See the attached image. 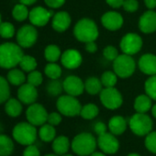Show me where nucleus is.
I'll return each mask as SVG.
<instances>
[{
    "mask_svg": "<svg viewBox=\"0 0 156 156\" xmlns=\"http://www.w3.org/2000/svg\"><path fill=\"white\" fill-rule=\"evenodd\" d=\"M27 80H28V83L34 86V87H38L40 86L41 83H42V74L39 72V71H32L30 72L29 74H28V77H27Z\"/></svg>",
    "mask_w": 156,
    "mask_h": 156,
    "instance_id": "obj_40",
    "label": "nucleus"
},
{
    "mask_svg": "<svg viewBox=\"0 0 156 156\" xmlns=\"http://www.w3.org/2000/svg\"><path fill=\"white\" fill-rule=\"evenodd\" d=\"M106 1L110 7L114 9H118L119 7H122L124 0H106Z\"/></svg>",
    "mask_w": 156,
    "mask_h": 156,
    "instance_id": "obj_47",
    "label": "nucleus"
},
{
    "mask_svg": "<svg viewBox=\"0 0 156 156\" xmlns=\"http://www.w3.org/2000/svg\"><path fill=\"white\" fill-rule=\"evenodd\" d=\"M128 156H140V155L138 154V153H134V152H133V153H129Z\"/></svg>",
    "mask_w": 156,
    "mask_h": 156,
    "instance_id": "obj_53",
    "label": "nucleus"
},
{
    "mask_svg": "<svg viewBox=\"0 0 156 156\" xmlns=\"http://www.w3.org/2000/svg\"><path fill=\"white\" fill-rule=\"evenodd\" d=\"M38 39V31L33 25H24L17 32L18 44L22 48H30Z\"/></svg>",
    "mask_w": 156,
    "mask_h": 156,
    "instance_id": "obj_9",
    "label": "nucleus"
},
{
    "mask_svg": "<svg viewBox=\"0 0 156 156\" xmlns=\"http://www.w3.org/2000/svg\"><path fill=\"white\" fill-rule=\"evenodd\" d=\"M122 7L128 12H135L139 8V2L137 0H124Z\"/></svg>",
    "mask_w": 156,
    "mask_h": 156,
    "instance_id": "obj_42",
    "label": "nucleus"
},
{
    "mask_svg": "<svg viewBox=\"0 0 156 156\" xmlns=\"http://www.w3.org/2000/svg\"><path fill=\"white\" fill-rule=\"evenodd\" d=\"M140 70L148 75L156 74V56L151 53H147L142 55L139 60Z\"/></svg>",
    "mask_w": 156,
    "mask_h": 156,
    "instance_id": "obj_19",
    "label": "nucleus"
},
{
    "mask_svg": "<svg viewBox=\"0 0 156 156\" xmlns=\"http://www.w3.org/2000/svg\"><path fill=\"white\" fill-rule=\"evenodd\" d=\"M83 61L81 53L77 50L69 49L66 50L61 56L62 64L67 69H76L78 68Z\"/></svg>",
    "mask_w": 156,
    "mask_h": 156,
    "instance_id": "obj_15",
    "label": "nucleus"
},
{
    "mask_svg": "<svg viewBox=\"0 0 156 156\" xmlns=\"http://www.w3.org/2000/svg\"><path fill=\"white\" fill-rule=\"evenodd\" d=\"M47 122L52 126H57L62 122V114L58 112H52L48 115Z\"/></svg>",
    "mask_w": 156,
    "mask_h": 156,
    "instance_id": "obj_43",
    "label": "nucleus"
},
{
    "mask_svg": "<svg viewBox=\"0 0 156 156\" xmlns=\"http://www.w3.org/2000/svg\"><path fill=\"white\" fill-rule=\"evenodd\" d=\"M144 3L149 9H153L156 8V0H144Z\"/></svg>",
    "mask_w": 156,
    "mask_h": 156,
    "instance_id": "obj_49",
    "label": "nucleus"
},
{
    "mask_svg": "<svg viewBox=\"0 0 156 156\" xmlns=\"http://www.w3.org/2000/svg\"><path fill=\"white\" fill-rule=\"evenodd\" d=\"M36 126L28 122L18 123L12 131V136L14 140L21 145L28 146L33 144L37 139V129Z\"/></svg>",
    "mask_w": 156,
    "mask_h": 156,
    "instance_id": "obj_4",
    "label": "nucleus"
},
{
    "mask_svg": "<svg viewBox=\"0 0 156 156\" xmlns=\"http://www.w3.org/2000/svg\"><path fill=\"white\" fill-rule=\"evenodd\" d=\"M142 47V40L136 33H128L120 41V49L125 54L133 55L138 53Z\"/></svg>",
    "mask_w": 156,
    "mask_h": 156,
    "instance_id": "obj_11",
    "label": "nucleus"
},
{
    "mask_svg": "<svg viewBox=\"0 0 156 156\" xmlns=\"http://www.w3.org/2000/svg\"><path fill=\"white\" fill-rule=\"evenodd\" d=\"M130 130L137 136H146L152 131V120L146 113H136L129 121Z\"/></svg>",
    "mask_w": 156,
    "mask_h": 156,
    "instance_id": "obj_5",
    "label": "nucleus"
},
{
    "mask_svg": "<svg viewBox=\"0 0 156 156\" xmlns=\"http://www.w3.org/2000/svg\"><path fill=\"white\" fill-rule=\"evenodd\" d=\"M144 88L146 95H148L151 99L156 100V74L151 75L146 80Z\"/></svg>",
    "mask_w": 156,
    "mask_h": 156,
    "instance_id": "obj_34",
    "label": "nucleus"
},
{
    "mask_svg": "<svg viewBox=\"0 0 156 156\" xmlns=\"http://www.w3.org/2000/svg\"><path fill=\"white\" fill-rule=\"evenodd\" d=\"M39 137L41 140L45 142L52 141L56 138V130L54 129V126L49 123H45L41 126V129H39Z\"/></svg>",
    "mask_w": 156,
    "mask_h": 156,
    "instance_id": "obj_27",
    "label": "nucleus"
},
{
    "mask_svg": "<svg viewBox=\"0 0 156 156\" xmlns=\"http://www.w3.org/2000/svg\"><path fill=\"white\" fill-rule=\"evenodd\" d=\"M15 34V28L10 22H2L0 24V36L4 39H10Z\"/></svg>",
    "mask_w": 156,
    "mask_h": 156,
    "instance_id": "obj_38",
    "label": "nucleus"
},
{
    "mask_svg": "<svg viewBox=\"0 0 156 156\" xmlns=\"http://www.w3.org/2000/svg\"><path fill=\"white\" fill-rule=\"evenodd\" d=\"M151 113H152V116L156 119V104L151 108Z\"/></svg>",
    "mask_w": 156,
    "mask_h": 156,
    "instance_id": "obj_52",
    "label": "nucleus"
},
{
    "mask_svg": "<svg viewBox=\"0 0 156 156\" xmlns=\"http://www.w3.org/2000/svg\"><path fill=\"white\" fill-rule=\"evenodd\" d=\"M30 11L28 10V8L26 5L20 3L14 7L12 10V16L17 21H24L29 18Z\"/></svg>",
    "mask_w": 156,
    "mask_h": 156,
    "instance_id": "obj_30",
    "label": "nucleus"
},
{
    "mask_svg": "<svg viewBox=\"0 0 156 156\" xmlns=\"http://www.w3.org/2000/svg\"><path fill=\"white\" fill-rule=\"evenodd\" d=\"M75 38L82 42L95 41L98 37V28L94 20L90 19H82L78 21L73 29Z\"/></svg>",
    "mask_w": 156,
    "mask_h": 156,
    "instance_id": "obj_3",
    "label": "nucleus"
},
{
    "mask_svg": "<svg viewBox=\"0 0 156 156\" xmlns=\"http://www.w3.org/2000/svg\"><path fill=\"white\" fill-rule=\"evenodd\" d=\"M139 28L143 33H152L156 30V12L150 9L142 14L139 20Z\"/></svg>",
    "mask_w": 156,
    "mask_h": 156,
    "instance_id": "obj_18",
    "label": "nucleus"
},
{
    "mask_svg": "<svg viewBox=\"0 0 156 156\" xmlns=\"http://www.w3.org/2000/svg\"><path fill=\"white\" fill-rule=\"evenodd\" d=\"M19 44L6 42L0 44V67L12 69L20 64L23 57V51Z\"/></svg>",
    "mask_w": 156,
    "mask_h": 156,
    "instance_id": "obj_1",
    "label": "nucleus"
},
{
    "mask_svg": "<svg viewBox=\"0 0 156 156\" xmlns=\"http://www.w3.org/2000/svg\"><path fill=\"white\" fill-rule=\"evenodd\" d=\"M62 156H73L72 154H69V153H65V154H63V155H62Z\"/></svg>",
    "mask_w": 156,
    "mask_h": 156,
    "instance_id": "obj_55",
    "label": "nucleus"
},
{
    "mask_svg": "<svg viewBox=\"0 0 156 156\" xmlns=\"http://www.w3.org/2000/svg\"><path fill=\"white\" fill-rule=\"evenodd\" d=\"M63 90L67 93V95L77 97L80 96L85 90V83L78 76L70 75L67 76L62 82Z\"/></svg>",
    "mask_w": 156,
    "mask_h": 156,
    "instance_id": "obj_14",
    "label": "nucleus"
},
{
    "mask_svg": "<svg viewBox=\"0 0 156 156\" xmlns=\"http://www.w3.org/2000/svg\"><path fill=\"white\" fill-rule=\"evenodd\" d=\"M103 55L104 57L108 60V61H114L119 54L118 52V50L111 45L107 46L104 50H103Z\"/></svg>",
    "mask_w": 156,
    "mask_h": 156,
    "instance_id": "obj_41",
    "label": "nucleus"
},
{
    "mask_svg": "<svg viewBox=\"0 0 156 156\" xmlns=\"http://www.w3.org/2000/svg\"><path fill=\"white\" fill-rule=\"evenodd\" d=\"M113 68L119 77L128 78L133 74L136 68V63L131 55L123 53L119 55L113 61Z\"/></svg>",
    "mask_w": 156,
    "mask_h": 156,
    "instance_id": "obj_7",
    "label": "nucleus"
},
{
    "mask_svg": "<svg viewBox=\"0 0 156 156\" xmlns=\"http://www.w3.org/2000/svg\"><path fill=\"white\" fill-rule=\"evenodd\" d=\"M71 17L65 11H60L53 15L51 26L54 30L58 32L65 31L71 25Z\"/></svg>",
    "mask_w": 156,
    "mask_h": 156,
    "instance_id": "obj_20",
    "label": "nucleus"
},
{
    "mask_svg": "<svg viewBox=\"0 0 156 156\" xmlns=\"http://www.w3.org/2000/svg\"><path fill=\"white\" fill-rule=\"evenodd\" d=\"M45 156H59V155H57L56 153H54V154L51 153V154H47V155H45Z\"/></svg>",
    "mask_w": 156,
    "mask_h": 156,
    "instance_id": "obj_54",
    "label": "nucleus"
},
{
    "mask_svg": "<svg viewBox=\"0 0 156 156\" xmlns=\"http://www.w3.org/2000/svg\"><path fill=\"white\" fill-rule=\"evenodd\" d=\"M53 12L42 7H36L30 11L29 20L33 26L43 27L52 18Z\"/></svg>",
    "mask_w": 156,
    "mask_h": 156,
    "instance_id": "obj_13",
    "label": "nucleus"
},
{
    "mask_svg": "<svg viewBox=\"0 0 156 156\" xmlns=\"http://www.w3.org/2000/svg\"><path fill=\"white\" fill-rule=\"evenodd\" d=\"M14 151V142L10 137L0 134V156H9Z\"/></svg>",
    "mask_w": 156,
    "mask_h": 156,
    "instance_id": "obj_25",
    "label": "nucleus"
},
{
    "mask_svg": "<svg viewBox=\"0 0 156 156\" xmlns=\"http://www.w3.org/2000/svg\"><path fill=\"white\" fill-rule=\"evenodd\" d=\"M97 145L98 140L89 132H82L76 135L71 143L72 150L79 156H90L96 151Z\"/></svg>",
    "mask_w": 156,
    "mask_h": 156,
    "instance_id": "obj_2",
    "label": "nucleus"
},
{
    "mask_svg": "<svg viewBox=\"0 0 156 156\" xmlns=\"http://www.w3.org/2000/svg\"><path fill=\"white\" fill-rule=\"evenodd\" d=\"M99 113V109L97 105L89 103L82 107L80 116L85 119H95Z\"/></svg>",
    "mask_w": 156,
    "mask_h": 156,
    "instance_id": "obj_31",
    "label": "nucleus"
},
{
    "mask_svg": "<svg viewBox=\"0 0 156 156\" xmlns=\"http://www.w3.org/2000/svg\"><path fill=\"white\" fill-rule=\"evenodd\" d=\"M86 50H87L88 52L94 53V52L97 51L98 46H97V44L95 43V41H89V42H87V43H86Z\"/></svg>",
    "mask_w": 156,
    "mask_h": 156,
    "instance_id": "obj_48",
    "label": "nucleus"
},
{
    "mask_svg": "<svg viewBox=\"0 0 156 156\" xmlns=\"http://www.w3.org/2000/svg\"><path fill=\"white\" fill-rule=\"evenodd\" d=\"M44 56H45V59L49 62H55L62 56V52H61L60 48L57 45L50 44L45 48Z\"/></svg>",
    "mask_w": 156,
    "mask_h": 156,
    "instance_id": "obj_29",
    "label": "nucleus"
},
{
    "mask_svg": "<svg viewBox=\"0 0 156 156\" xmlns=\"http://www.w3.org/2000/svg\"><path fill=\"white\" fill-rule=\"evenodd\" d=\"M9 81L3 76H0V104L7 102L10 98V89Z\"/></svg>",
    "mask_w": 156,
    "mask_h": 156,
    "instance_id": "obj_33",
    "label": "nucleus"
},
{
    "mask_svg": "<svg viewBox=\"0 0 156 156\" xmlns=\"http://www.w3.org/2000/svg\"><path fill=\"white\" fill-rule=\"evenodd\" d=\"M5 111L6 113L12 118L19 117L22 112V105L20 99L16 98H9L5 105Z\"/></svg>",
    "mask_w": 156,
    "mask_h": 156,
    "instance_id": "obj_24",
    "label": "nucleus"
},
{
    "mask_svg": "<svg viewBox=\"0 0 156 156\" xmlns=\"http://www.w3.org/2000/svg\"><path fill=\"white\" fill-rule=\"evenodd\" d=\"M94 131L99 136L107 132V125L101 121H98L94 126Z\"/></svg>",
    "mask_w": 156,
    "mask_h": 156,
    "instance_id": "obj_46",
    "label": "nucleus"
},
{
    "mask_svg": "<svg viewBox=\"0 0 156 156\" xmlns=\"http://www.w3.org/2000/svg\"><path fill=\"white\" fill-rule=\"evenodd\" d=\"M20 3L26 5V6H30V5H33L34 3H36L37 0H20Z\"/></svg>",
    "mask_w": 156,
    "mask_h": 156,
    "instance_id": "obj_50",
    "label": "nucleus"
},
{
    "mask_svg": "<svg viewBox=\"0 0 156 156\" xmlns=\"http://www.w3.org/2000/svg\"><path fill=\"white\" fill-rule=\"evenodd\" d=\"M2 23V19H1V14H0V24Z\"/></svg>",
    "mask_w": 156,
    "mask_h": 156,
    "instance_id": "obj_56",
    "label": "nucleus"
},
{
    "mask_svg": "<svg viewBox=\"0 0 156 156\" xmlns=\"http://www.w3.org/2000/svg\"><path fill=\"white\" fill-rule=\"evenodd\" d=\"M101 23L107 30L115 31L122 27L123 18L116 11H108L102 16Z\"/></svg>",
    "mask_w": 156,
    "mask_h": 156,
    "instance_id": "obj_17",
    "label": "nucleus"
},
{
    "mask_svg": "<svg viewBox=\"0 0 156 156\" xmlns=\"http://www.w3.org/2000/svg\"><path fill=\"white\" fill-rule=\"evenodd\" d=\"M100 80L105 87H114L118 81V75L115 72L107 71L102 74Z\"/></svg>",
    "mask_w": 156,
    "mask_h": 156,
    "instance_id": "obj_35",
    "label": "nucleus"
},
{
    "mask_svg": "<svg viewBox=\"0 0 156 156\" xmlns=\"http://www.w3.org/2000/svg\"><path fill=\"white\" fill-rule=\"evenodd\" d=\"M8 81L13 86H21L26 81V76L21 70L12 68L8 73Z\"/></svg>",
    "mask_w": 156,
    "mask_h": 156,
    "instance_id": "obj_28",
    "label": "nucleus"
},
{
    "mask_svg": "<svg viewBox=\"0 0 156 156\" xmlns=\"http://www.w3.org/2000/svg\"><path fill=\"white\" fill-rule=\"evenodd\" d=\"M127 129V121L121 116H114L108 121V129L114 135H121Z\"/></svg>",
    "mask_w": 156,
    "mask_h": 156,
    "instance_id": "obj_21",
    "label": "nucleus"
},
{
    "mask_svg": "<svg viewBox=\"0 0 156 156\" xmlns=\"http://www.w3.org/2000/svg\"><path fill=\"white\" fill-rule=\"evenodd\" d=\"M100 101L108 109H117L121 107L123 98L115 87H105L100 92Z\"/></svg>",
    "mask_w": 156,
    "mask_h": 156,
    "instance_id": "obj_8",
    "label": "nucleus"
},
{
    "mask_svg": "<svg viewBox=\"0 0 156 156\" xmlns=\"http://www.w3.org/2000/svg\"><path fill=\"white\" fill-rule=\"evenodd\" d=\"M56 107L58 111L66 117H75L80 115L82 106L78 99L70 95L62 96L58 98Z\"/></svg>",
    "mask_w": 156,
    "mask_h": 156,
    "instance_id": "obj_6",
    "label": "nucleus"
},
{
    "mask_svg": "<svg viewBox=\"0 0 156 156\" xmlns=\"http://www.w3.org/2000/svg\"><path fill=\"white\" fill-rule=\"evenodd\" d=\"M62 90H63V86L60 81H58V79H51V81L49 82L47 85V92L49 95L52 97L59 96Z\"/></svg>",
    "mask_w": 156,
    "mask_h": 156,
    "instance_id": "obj_37",
    "label": "nucleus"
},
{
    "mask_svg": "<svg viewBox=\"0 0 156 156\" xmlns=\"http://www.w3.org/2000/svg\"><path fill=\"white\" fill-rule=\"evenodd\" d=\"M44 1H45V4L51 9L61 8L65 3V0H44Z\"/></svg>",
    "mask_w": 156,
    "mask_h": 156,
    "instance_id": "obj_45",
    "label": "nucleus"
},
{
    "mask_svg": "<svg viewBox=\"0 0 156 156\" xmlns=\"http://www.w3.org/2000/svg\"><path fill=\"white\" fill-rule=\"evenodd\" d=\"M23 156H41V152L34 144L28 145L23 151Z\"/></svg>",
    "mask_w": 156,
    "mask_h": 156,
    "instance_id": "obj_44",
    "label": "nucleus"
},
{
    "mask_svg": "<svg viewBox=\"0 0 156 156\" xmlns=\"http://www.w3.org/2000/svg\"><path fill=\"white\" fill-rule=\"evenodd\" d=\"M151 108V98L148 95H140L136 98L134 108L138 113H146Z\"/></svg>",
    "mask_w": 156,
    "mask_h": 156,
    "instance_id": "obj_23",
    "label": "nucleus"
},
{
    "mask_svg": "<svg viewBox=\"0 0 156 156\" xmlns=\"http://www.w3.org/2000/svg\"><path fill=\"white\" fill-rule=\"evenodd\" d=\"M48 112L45 108L38 103H33L30 105L26 111V117L30 123L34 126H42L47 122Z\"/></svg>",
    "mask_w": 156,
    "mask_h": 156,
    "instance_id": "obj_10",
    "label": "nucleus"
},
{
    "mask_svg": "<svg viewBox=\"0 0 156 156\" xmlns=\"http://www.w3.org/2000/svg\"><path fill=\"white\" fill-rule=\"evenodd\" d=\"M102 82L97 77H89L85 82V90L90 95H97L102 91Z\"/></svg>",
    "mask_w": 156,
    "mask_h": 156,
    "instance_id": "obj_26",
    "label": "nucleus"
},
{
    "mask_svg": "<svg viewBox=\"0 0 156 156\" xmlns=\"http://www.w3.org/2000/svg\"><path fill=\"white\" fill-rule=\"evenodd\" d=\"M20 66L21 69L25 72H32L37 67V61L34 57L30 55H23V57L20 60Z\"/></svg>",
    "mask_w": 156,
    "mask_h": 156,
    "instance_id": "obj_32",
    "label": "nucleus"
},
{
    "mask_svg": "<svg viewBox=\"0 0 156 156\" xmlns=\"http://www.w3.org/2000/svg\"><path fill=\"white\" fill-rule=\"evenodd\" d=\"M44 73L51 79H58L62 75V69L57 63L50 62L45 66Z\"/></svg>",
    "mask_w": 156,
    "mask_h": 156,
    "instance_id": "obj_36",
    "label": "nucleus"
},
{
    "mask_svg": "<svg viewBox=\"0 0 156 156\" xmlns=\"http://www.w3.org/2000/svg\"><path fill=\"white\" fill-rule=\"evenodd\" d=\"M90 156H106L104 152H99V151H95L93 152Z\"/></svg>",
    "mask_w": 156,
    "mask_h": 156,
    "instance_id": "obj_51",
    "label": "nucleus"
},
{
    "mask_svg": "<svg viewBox=\"0 0 156 156\" xmlns=\"http://www.w3.org/2000/svg\"><path fill=\"white\" fill-rule=\"evenodd\" d=\"M18 98L25 105H31L35 103L38 98V91L36 87L27 83L20 87L18 90Z\"/></svg>",
    "mask_w": 156,
    "mask_h": 156,
    "instance_id": "obj_16",
    "label": "nucleus"
},
{
    "mask_svg": "<svg viewBox=\"0 0 156 156\" xmlns=\"http://www.w3.org/2000/svg\"><path fill=\"white\" fill-rule=\"evenodd\" d=\"M98 145L100 150L107 154H114L119 149V141L116 135L111 132H106L98 138Z\"/></svg>",
    "mask_w": 156,
    "mask_h": 156,
    "instance_id": "obj_12",
    "label": "nucleus"
},
{
    "mask_svg": "<svg viewBox=\"0 0 156 156\" xmlns=\"http://www.w3.org/2000/svg\"><path fill=\"white\" fill-rule=\"evenodd\" d=\"M70 146H71V143L69 141V139L63 135L56 137L52 140V145H51L54 153H56L59 156L60 155L62 156V155L67 153Z\"/></svg>",
    "mask_w": 156,
    "mask_h": 156,
    "instance_id": "obj_22",
    "label": "nucleus"
},
{
    "mask_svg": "<svg viewBox=\"0 0 156 156\" xmlns=\"http://www.w3.org/2000/svg\"><path fill=\"white\" fill-rule=\"evenodd\" d=\"M144 144L149 151L156 154V131H151L148 135H146Z\"/></svg>",
    "mask_w": 156,
    "mask_h": 156,
    "instance_id": "obj_39",
    "label": "nucleus"
}]
</instances>
